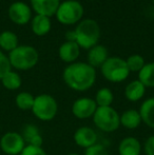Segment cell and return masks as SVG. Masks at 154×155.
I'll return each mask as SVG.
<instances>
[{"mask_svg": "<svg viewBox=\"0 0 154 155\" xmlns=\"http://www.w3.org/2000/svg\"><path fill=\"white\" fill-rule=\"evenodd\" d=\"M62 79L70 89L77 92H84L94 86L96 70L87 62H73L64 70Z\"/></svg>", "mask_w": 154, "mask_h": 155, "instance_id": "6da1fadb", "label": "cell"}, {"mask_svg": "<svg viewBox=\"0 0 154 155\" xmlns=\"http://www.w3.org/2000/svg\"><path fill=\"white\" fill-rule=\"evenodd\" d=\"M74 32L76 36L75 42L80 49L89 51L91 48L98 45L99 38H100V27L94 19H82L77 23Z\"/></svg>", "mask_w": 154, "mask_h": 155, "instance_id": "7a4b0ae2", "label": "cell"}, {"mask_svg": "<svg viewBox=\"0 0 154 155\" xmlns=\"http://www.w3.org/2000/svg\"><path fill=\"white\" fill-rule=\"evenodd\" d=\"M12 69L28 71L35 67L39 60L38 51L32 45H22L10 52L8 55Z\"/></svg>", "mask_w": 154, "mask_h": 155, "instance_id": "3957f363", "label": "cell"}, {"mask_svg": "<svg viewBox=\"0 0 154 155\" xmlns=\"http://www.w3.org/2000/svg\"><path fill=\"white\" fill-rule=\"evenodd\" d=\"M84 6L77 0H64L60 2L55 17L58 22L64 25H76L82 20L84 17Z\"/></svg>", "mask_w": 154, "mask_h": 155, "instance_id": "277c9868", "label": "cell"}, {"mask_svg": "<svg viewBox=\"0 0 154 155\" xmlns=\"http://www.w3.org/2000/svg\"><path fill=\"white\" fill-rule=\"evenodd\" d=\"M93 123L99 130L111 133L120 126V115L112 107H97L93 115Z\"/></svg>", "mask_w": 154, "mask_h": 155, "instance_id": "5b68a950", "label": "cell"}, {"mask_svg": "<svg viewBox=\"0 0 154 155\" xmlns=\"http://www.w3.org/2000/svg\"><path fill=\"white\" fill-rule=\"evenodd\" d=\"M101 75L111 82H121L128 78L130 71L126 60L120 57H109L100 67Z\"/></svg>", "mask_w": 154, "mask_h": 155, "instance_id": "8992f818", "label": "cell"}, {"mask_svg": "<svg viewBox=\"0 0 154 155\" xmlns=\"http://www.w3.org/2000/svg\"><path fill=\"white\" fill-rule=\"evenodd\" d=\"M34 116L42 121H50L56 116L58 112V104L56 99L50 94H40L34 99L32 107Z\"/></svg>", "mask_w": 154, "mask_h": 155, "instance_id": "52a82bcc", "label": "cell"}, {"mask_svg": "<svg viewBox=\"0 0 154 155\" xmlns=\"http://www.w3.org/2000/svg\"><path fill=\"white\" fill-rule=\"evenodd\" d=\"M27 146L22 135L17 132H6L0 138V149L6 155H19Z\"/></svg>", "mask_w": 154, "mask_h": 155, "instance_id": "ba28073f", "label": "cell"}, {"mask_svg": "<svg viewBox=\"0 0 154 155\" xmlns=\"http://www.w3.org/2000/svg\"><path fill=\"white\" fill-rule=\"evenodd\" d=\"M8 18L17 25H25L32 20V8L23 1H15L8 6Z\"/></svg>", "mask_w": 154, "mask_h": 155, "instance_id": "9c48e42d", "label": "cell"}, {"mask_svg": "<svg viewBox=\"0 0 154 155\" xmlns=\"http://www.w3.org/2000/svg\"><path fill=\"white\" fill-rule=\"evenodd\" d=\"M96 109L97 104L94 99L90 97H81L74 101L72 106V113L76 118L86 119L93 117Z\"/></svg>", "mask_w": 154, "mask_h": 155, "instance_id": "30bf717a", "label": "cell"}, {"mask_svg": "<svg viewBox=\"0 0 154 155\" xmlns=\"http://www.w3.org/2000/svg\"><path fill=\"white\" fill-rule=\"evenodd\" d=\"M60 2V0H31V8L36 15H42L51 18L55 16Z\"/></svg>", "mask_w": 154, "mask_h": 155, "instance_id": "8fae6325", "label": "cell"}, {"mask_svg": "<svg viewBox=\"0 0 154 155\" xmlns=\"http://www.w3.org/2000/svg\"><path fill=\"white\" fill-rule=\"evenodd\" d=\"M74 141L77 146L87 149L97 143V134L90 127H80L74 133Z\"/></svg>", "mask_w": 154, "mask_h": 155, "instance_id": "7c38bea8", "label": "cell"}, {"mask_svg": "<svg viewBox=\"0 0 154 155\" xmlns=\"http://www.w3.org/2000/svg\"><path fill=\"white\" fill-rule=\"evenodd\" d=\"M80 55V48L74 41H66L58 49V56L60 60L66 63L76 62L77 58Z\"/></svg>", "mask_w": 154, "mask_h": 155, "instance_id": "4fadbf2b", "label": "cell"}, {"mask_svg": "<svg viewBox=\"0 0 154 155\" xmlns=\"http://www.w3.org/2000/svg\"><path fill=\"white\" fill-rule=\"evenodd\" d=\"M108 58H109V53L107 48L103 45H96L88 51L87 63L96 69V68H100Z\"/></svg>", "mask_w": 154, "mask_h": 155, "instance_id": "5bb4252c", "label": "cell"}, {"mask_svg": "<svg viewBox=\"0 0 154 155\" xmlns=\"http://www.w3.org/2000/svg\"><path fill=\"white\" fill-rule=\"evenodd\" d=\"M51 18L49 17L42 16V15H35L34 17H32L31 29L36 36H45L51 31Z\"/></svg>", "mask_w": 154, "mask_h": 155, "instance_id": "9a60e30c", "label": "cell"}, {"mask_svg": "<svg viewBox=\"0 0 154 155\" xmlns=\"http://www.w3.org/2000/svg\"><path fill=\"white\" fill-rule=\"evenodd\" d=\"M142 145L135 137H125L118 145L119 155H140Z\"/></svg>", "mask_w": 154, "mask_h": 155, "instance_id": "2e32d148", "label": "cell"}, {"mask_svg": "<svg viewBox=\"0 0 154 155\" xmlns=\"http://www.w3.org/2000/svg\"><path fill=\"white\" fill-rule=\"evenodd\" d=\"M21 135H22L27 145L35 146V147H41L42 146L43 143L42 136H41L40 132H39V129L35 124H25L23 127Z\"/></svg>", "mask_w": 154, "mask_h": 155, "instance_id": "e0dca14e", "label": "cell"}, {"mask_svg": "<svg viewBox=\"0 0 154 155\" xmlns=\"http://www.w3.org/2000/svg\"><path fill=\"white\" fill-rule=\"evenodd\" d=\"M146 87L139 81V80H133L127 84L125 89V96L129 101H138L145 95Z\"/></svg>", "mask_w": 154, "mask_h": 155, "instance_id": "ac0fdd59", "label": "cell"}, {"mask_svg": "<svg viewBox=\"0 0 154 155\" xmlns=\"http://www.w3.org/2000/svg\"><path fill=\"white\" fill-rule=\"evenodd\" d=\"M139 115L142 123L154 129V97L148 98L142 104L139 108Z\"/></svg>", "mask_w": 154, "mask_h": 155, "instance_id": "d6986e66", "label": "cell"}, {"mask_svg": "<svg viewBox=\"0 0 154 155\" xmlns=\"http://www.w3.org/2000/svg\"><path fill=\"white\" fill-rule=\"evenodd\" d=\"M140 124H142V118H140L139 112L137 110L129 109L120 115V124L127 129L134 130Z\"/></svg>", "mask_w": 154, "mask_h": 155, "instance_id": "ffe728a7", "label": "cell"}, {"mask_svg": "<svg viewBox=\"0 0 154 155\" xmlns=\"http://www.w3.org/2000/svg\"><path fill=\"white\" fill-rule=\"evenodd\" d=\"M19 45L18 36L12 31H3L0 33V49L4 52H12Z\"/></svg>", "mask_w": 154, "mask_h": 155, "instance_id": "44dd1931", "label": "cell"}, {"mask_svg": "<svg viewBox=\"0 0 154 155\" xmlns=\"http://www.w3.org/2000/svg\"><path fill=\"white\" fill-rule=\"evenodd\" d=\"M1 84L4 89L10 91H16L22 84L21 77L17 72L11 70L8 73H6L3 77L1 78Z\"/></svg>", "mask_w": 154, "mask_h": 155, "instance_id": "7402d4cb", "label": "cell"}, {"mask_svg": "<svg viewBox=\"0 0 154 155\" xmlns=\"http://www.w3.org/2000/svg\"><path fill=\"white\" fill-rule=\"evenodd\" d=\"M138 80L146 88H154V62H148L138 72Z\"/></svg>", "mask_w": 154, "mask_h": 155, "instance_id": "603a6c76", "label": "cell"}, {"mask_svg": "<svg viewBox=\"0 0 154 155\" xmlns=\"http://www.w3.org/2000/svg\"><path fill=\"white\" fill-rule=\"evenodd\" d=\"M34 99H35V97L31 93L20 92L16 95L15 104H16L17 108L22 111L32 110V107L34 104Z\"/></svg>", "mask_w": 154, "mask_h": 155, "instance_id": "cb8c5ba5", "label": "cell"}, {"mask_svg": "<svg viewBox=\"0 0 154 155\" xmlns=\"http://www.w3.org/2000/svg\"><path fill=\"white\" fill-rule=\"evenodd\" d=\"M94 100L97 107H111L114 100V96L109 88H101L97 91Z\"/></svg>", "mask_w": 154, "mask_h": 155, "instance_id": "d4e9b609", "label": "cell"}, {"mask_svg": "<svg viewBox=\"0 0 154 155\" xmlns=\"http://www.w3.org/2000/svg\"><path fill=\"white\" fill-rule=\"evenodd\" d=\"M126 60V63H127V67L129 69L130 72H139L140 70L144 68V65L146 64L145 62V59L142 55L139 54H133V55H130L129 57Z\"/></svg>", "mask_w": 154, "mask_h": 155, "instance_id": "484cf974", "label": "cell"}, {"mask_svg": "<svg viewBox=\"0 0 154 155\" xmlns=\"http://www.w3.org/2000/svg\"><path fill=\"white\" fill-rule=\"evenodd\" d=\"M84 155H109L107 148L101 143H95L84 149Z\"/></svg>", "mask_w": 154, "mask_h": 155, "instance_id": "4316f807", "label": "cell"}, {"mask_svg": "<svg viewBox=\"0 0 154 155\" xmlns=\"http://www.w3.org/2000/svg\"><path fill=\"white\" fill-rule=\"evenodd\" d=\"M12 70V67H11L10 60H8V55L3 53V52L0 50V80L1 78L5 75L6 73Z\"/></svg>", "mask_w": 154, "mask_h": 155, "instance_id": "83f0119b", "label": "cell"}, {"mask_svg": "<svg viewBox=\"0 0 154 155\" xmlns=\"http://www.w3.org/2000/svg\"><path fill=\"white\" fill-rule=\"evenodd\" d=\"M19 155H47L42 147H35V146L27 145Z\"/></svg>", "mask_w": 154, "mask_h": 155, "instance_id": "f1b7e54d", "label": "cell"}, {"mask_svg": "<svg viewBox=\"0 0 154 155\" xmlns=\"http://www.w3.org/2000/svg\"><path fill=\"white\" fill-rule=\"evenodd\" d=\"M144 150L146 155H154V135H151L145 141Z\"/></svg>", "mask_w": 154, "mask_h": 155, "instance_id": "f546056e", "label": "cell"}, {"mask_svg": "<svg viewBox=\"0 0 154 155\" xmlns=\"http://www.w3.org/2000/svg\"><path fill=\"white\" fill-rule=\"evenodd\" d=\"M66 40L67 41H74L76 40V36H75V32L73 31H68L66 33Z\"/></svg>", "mask_w": 154, "mask_h": 155, "instance_id": "4dcf8cb0", "label": "cell"}, {"mask_svg": "<svg viewBox=\"0 0 154 155\" xmlns=\"http://www.w3.org/2000/svg\"><path fill=\"white\" fill-rule=\"evenodd\" d=\"M69 155H78V154H77V153H70Z\"/></svg>", "mask_w": 154, "mask_h": 155, "instance_id": "1f68e13d", "label": "cell"}, {"mask_svg": "<svg viewBox=\"0 0 154 155\" xmlns=\"http://www.w3.org/2000/svg\"><path fill=\"white\" fill-rule=\"evenodd\" d=\"M152 2H153V4H154V0H152Z\"/></svg>", "mask_w": 154, "mask_h": 155, "instance_id": "d6a6232c", "label": "cell"}, {"mask_svg": "<svg viewBox=\"0 0 154 155\" xmlns=\"http://www.w3.org/2000/svg\"><path fill=\"white\" fill-rule=\"evenodd\" d=\"M91 1H95V0H91Z\"/></svg>", "mask_w": 154, "mask_h": 155, "instance_id": "836d02e7", "label": "cell"}]
</instances>
